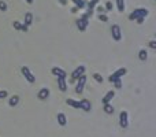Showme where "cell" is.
<instances>
[{
  "mask_svg": "<svg viewBox=\"0 0 156 137\" xmlns=\"http://www.w3.org/2000/svg\"><path fill=\"white\" fill-rule=\"evenodd\" d=\"M84 73H85V66H78L71 74V81H77Z\"/></svg>",
  "mask_w": 156,
  "mask_h": 137,
  "instance_id": "obj_7",
  "label": "cell"
},
{
  "mask_svg": "<svg viewBox=\"0 0 156 137\" xmlns=\"http://www.w3.org/2000/svg\"><path fill=\"white\" fill-rule=\"evenodd\" d=\"M31 21H33V14H31V13H26L25 14V22H23V25L29 26L31 24Z\"/></svg>",
  "mask_w": 156,
  "mask_h": 137,
  "instance_id": "obj_17",
  "label": "cell"
},
{
  "mask_svg": "<svg viewBox=\"0 0 156 137\" xmlns=\"http://www.w3.org/2000/svg\"><path fill=\"white\" fill-rule=\"evenodd\" d=\"M56 119H58V124L60 125V126H66V124H67V118H66V115H64L63 112H59V114H58Z\"/></svg>",
  "mask_w": 156,
  "mask_h": 137,
  "instance_id": "obj_12",
  "label": "cell"
},
{
  "mask_svg": "<svg viewBox=\"0 0 156 137\" xmlns=\"http://www.w3.org/2000/svg\"><path fill=\"white\" fill-rule=\"evenodd\" d=\"M27 29H29V28H27L26 25H23V24H22V29H21V30H22V32H27Z\"/></svg>",
  "mask_w": 156,
  "mask_h": 137,
  "instance_id": "obj_32",
  "label": "cell"
},
{
  "mask_svg": "<svg viewBox=\"0 0 156 137\" xmlns=\"http://www.w3.org/2000/svg\"><path fill=\"white\" fill-rule=\"evenodd\" d=\"M66 103L69 104L70 107H73V108H80V101H77V100H74V99H67L66 100Z\"/></svg>",
  "mask_w": 156,
  "mask_h": 137,
  "instance_id": "obj_16",
  "label": "cell"
},
{
  "mask_svg": "<svg viewBox=\"0 0 156 137\" xmlns=\"http://www.w3.org/2000/svg\"><path fill=\"white\" fill-rule=\"evenodd\" d=\"M21 71H22V74H23V77H25L27 81L30 82V84H33V82L36 81V77L31 74V71L29 70V67H26V66H23V67L21 68Z\"/></svg>",
  "mask_w": 156,
  "mask_h": 137,
  "instance_id": "obj_6",
  "label": "cell"
},
{
  "mask_svg": "<svg viewBox=\"0 0 156 137\" xmlns=\"http://www.w3.org/2000/svg\"><path fill=\"white\" fill-rule=\"evenodd\" d=\"M111 34H112V38L115 41H119L121 38H122V32H121V28L119 25H112L111 26Z\"/></svg>",
  "mask_w": 156,
  "mask_h": 137,
  "instance_id": "obj_5",
  "label": "cell"
},
{
  "mask_svg": "<svg viewBox=\"0 0 156 137\" xmlns=\"http://www.w3.org/2000/svg\"><path fill=\"white\" fill-rule=\"evenodd\" d=\"M106 10H108V11L112 10V3H111V1H107L106 3Z\"/></svg>",
  "mask_w": 156,
  "mask_h": 137,
  "instance_id": "obj_28",
  "label": "cell"
},
{
  "mask_svg": "<svg viewBox=\"0 0 156 137\" xmlns=\"http://www.w3.org/2000/svg\"><path fill=\"white\" fill-rule=\"evenodd\" d=\"M114 85H115V88H118V89H121V88H122V81H121V78H118V80H115V81H114Z\"/></svg>",
  "mask_w": 156,
  "mask_h": 137,
  "instance_id": "obj_24",
  "label": "cell"
},
{
  "mask_svg": "<svg viewBox=\"0 0 156 137\" xmlns=\"http://www.w3.org/2000/svg\"><path fill=\"white\" fill-rule=\"evenodd\" d=\"M13 26H14V29H17V30H21V29H22V24L18 22V21H14Z\"/></svg>",
  "mask_w": 156,
  "mask_h": 137,
  "instance_id": "obj_23",
  "label": "cell"
},
{
  "mask_svg": "<svg viewBox=\"0 0 156 137\" xmlns=\"http://www.w3.org/2000/svg\"><path fill=\"white\" fill-rule=\"evenodd\" d=\"M116 7H118L119 13L125 11V0H116Z\"/></svg>",
  "mask_w": 156,
  "mask_h": 137,
  "instance_id": "obj_20",
  "label": "cell"
},
{
  "mask_svg": "<svg viewBox=\"0 0 156 137\" xmlns=\"http://www.w3.org/2000/svg\"><path fill=\"white\" fill-rule=\"evenodd\" d=\"M144 19H145V18H138V19H136V21H137L138 24H143V22H144Z\"/></svg>",
  "mask_w": 156,
  "mask_h": 137,
  "instance_id": "obj_33",
  "label": "cell"
},
{
  "mask_svg": "<svg viewBox=\"0 0 156 137\" xmlns=\"http://www.w3.org/2000/svg\"><path fill=\"white\" fill-rule=\"evenodd\" d=\"M85 84H86V75L82 74L77 82H75V93H82V91H84V88H85Z\"/></svg>",
  "mask_w": 156,
  "mask_h": 137,
  "instance_id": "obj_2",
  "label": "cell"
},
{
  "mask_svg": "<svg viewBox=\"0 0 156 137\" xmlns=\"http://www.w3.org/2000/svg\"><path fill=\"white\" fill-rule=\"evenodd\" d=\"M18 103H19V96H17V95H14L13 97H10V100H8L10 107H15Z\"/></svg>",
  "mask_w": 156,
  "mask_h": 137,
  "instance_id": "obj_15",
  "label": "cell"
},
{
  "mask_svg": "<svg viewBox=\"0 0 156 137\" xmlns=\"http://www.w3.org/2000/svg\"><path fill=\"white\" fill-rule=\"evenodd\" d=\"M148 14H149V11H148L147 8H137V10H134L133 13H130L129 19H130V21H134V19H138V18H145Z\"/></svg>",
  "mask_w": 156,
  "mask_h": 137,
  "instance_id": "obj_1",
  "label": "cell"
},
{
  "mask_svg": "<svg viewBox=\"0 0 156 137\" xmlns=\"http://www.w3.org/2000/svg\"><path fill=\"white\" fill-rule=\"evenodd\" d=\"M99 19H100V21H103V22H107V21H108V17H107L106 14H100Z\"/></svg>",
  "mask_w": 156,
  "mask_h": 137,
  "instance_id": "obj_27",
  "label": "cell"
},
{
  "mask_svg": "<svg viewBox=\"0 0 156 137\" xmlns=\"http://www.w3.org/2000/svg\"><path fill=\"white\" fill-rule=\"evenodd\" d=\"M51 73L54 75H56L58 78H66V77H67V73L60 67H52L51 68Z\"/></svg>",
  "mask_w": 156,
  "mask_h": 137,
  "instance_id": "obj_8",
  "label": "cell"
},
{
  "mask_svg": "<svg viewBox=\"0 0 156 137\" xmlns=\"http://www.w3.org/2000/svg\"><path fill=\"white\" fill-rule=\"evenodd\" d=\"M78 11V8L77 7H74V8H71V13H77Z\"/></svg>",
  "mask_w": 156,
  "mask_h": 137,
  "instance_id": "obj_35",
  "label": "cell"
},
{
  "mask_svg": "<svg viewBox=\"0 0 156 137\" xmlns=\"http://www.w3.org/2000/svg\"><path fill=\"white\" fill-rule=\"evenodd\" d=\"M26 1H27L29 4H31V3H33V0H26Z\"/></svg>",
  "mask_w": 156,
  "mask_h": 137,
  "instance_id": "obj_36",
  "label": "cell"
},
{
  "mask_svg": "<svg viewBox=\"0 0 156 137\" xmlns=\"http://www.w3.org/2000/svg\"><path fill=\"white\" fill-rule=\"evenodd\" d=\"M80 108H82L84 111H90L92 110V104H90V101L88 99H82L80 100Z\"/></svg>",
  "mask_w": 156,
  "mask_h": 137,
  "instance_id": "obj_9",
  "label": "cell"
},
{
  "mask_svg": "<svg viewBox=\"0 0 156 137\" xmlns=\"http://www.w3.org/2000/svg\"><path fill=\"white\" fill-rule=\"evenodd\" d=\"M129 114L127 111H122L119 114V125H121V128H123L126 129L127 126H129V117H127Z\"/></svg>",
  "mask_w": 156,
  "mask_h": 137,
  "instance_id": "obj_4",
  "label": "cell"
},
{
  "mask_svg": "<svg viewBox=\"0 0 156 137\" xmlns=\"http://www.w3.org/2000/svg\"><path fill=\"white\" fill-rule=\"evenodd\" d=\"M0 10H1V11H6L7 10V4L3 1V0H0Z\"/></svg>",
  "mask_w": 156,
  "mask_h": 137,
  "instance_id": "obj_26",
  "label": "cell"
},
{
  "mask_svg": "<svg viewBox=\"0 0 156 137\" xmlns=\"http://www.w3.org/2000/svg\"><path fill=\"white\" fill-rule=\"evenodd\" d=\"M59 1H60V4H63V6H64V4L67 3V0H59Z\"/></svg>",
  "mask_w": 156,
  "mask_h": 137,
  "instance_id": "obj_34",
  "label": "cell"
},
{
  "mask_svg": "<svg viewBox=\"0 0 156 137\" xmlns=\"http://www.w3.org/2000/svg\"><path fill=\"white\" fill-rule=\"evenodd\" d=\"M77 26H78V30L80 32H85V29L88 28V21L86 19H77Z\"/></svg>",
  "mask_w": 156,
  "mask_h": 137,
  "instance_id": "obj_11",
  "label": "cell"
},
{
  "mask_svg": "<svg viewBox=\"0 0 156 137\" xmlns=\"http://www.w3.org/2000/svg\"><path fill=\"white\" fill-rule=\"evenodd\" d=\"M104 11H106V8H104V7H101V6L97 7V13H99V14H104Z\"/></svg>",
  "mask_w": 156,
  "mask_h": 137,
  "instance_id": "obj_29",
  "label": "cell"
},
{
  "mask_svg": "<svg viewBox=\"0 0 156 137\" xmlns=\"http://www.w3.org/2000/svg\"><path fill=\"white\" fill-rule=\"evenodd\" d=\"M126 71H127V70H126L125 67L118 68L116 71H114L112 74H111L110 77H108V81H110V82H114L115 80H118V78H121L122 75H125V74H126Z\"/></svg>",
  "mask_w": 156,
  "mask_h": 137,
  "instance_id": "obj_3",
  "label": "cell"
},
{
  "mask_svg": "<svg viewBox=\"0 0 156 137\" xmlns=\"http://www.w3.org/2000/svg\"><path fill=\"white\" fill-rule=\"evenodd\" d=\"M93 78L96 80L97 82H103V77L99 74V73H96V74H93Z\"/></svg>",
  "mask_w": 156,
  "mask_h": 137,
  "instance_id": "obj_25",
  "label": "cell"
},
{
  "mask_svg": "<svg viewBox=\"0 0 156 137\" xmlns=\"http://www.w3.org/2000/svg\"><path fill=\"white\" fill-rule=\"evenodd\" d=\"M149 47L152 48V50H155V48H156V41H151V43H149Z\"/></svg>",
  "mask_w": 156,
  "mask_h": 137,
  "instance_id": "obj_31",
  "label": "cell"
},
{
  "mask_svg": "<svg viewBox=\"0 0 156 137\" xmlns=\"http://www.w3.org/2000/svg\"><path fill=\"white\" fill-rule=\"evenodd\" d=\"M58 87L62 92H66L67 91V82H66V78H58Z\"/></svg>",
  "mask_w": 156,
  "mask_h": 137,
  "instance_id": "obj_14",
  "label": "cell"
},
{
  "mask_svg": "<svg viewBox=\"0 0 156 137\" xmlns=\"http://www.w3.org/2000/svg\"><path fill=\"white\" fill-rule=\"evenodd\" d=\"M147 58H148V54H147V51L145 50H141L140 52H138V59H140L141 62H145Z\"/></svg>",
  "mask_w": 156,
  "mask_h": 137,
  "instance_id": "obj_19",
  "label": "cell"
},
{
  "mask_svg": "<svg viewBox=\"0 0 156 137\" xmlns=\"http://www.w3.org/2000/svg\"><path fill=\"white\" fill-rule=\"evenodd\" d=\"M114 97H115V92H114V91H110V92H107V95L103 97L101 101H103V104H107V103H110Z\"/></svg>",
  "mask_w": 156,
  "mask_h": 137,
  "instance_id": "obj_13",
  "label": "cell"
},
{
  "mask_svg": "<svg viewBox=\"0 0 156 137\" xmlns=\"http://www.w3.org/2000/svg\"><path fill=\"white\" fill-rule=\"evenodd\" d=\"M97 3H99V0H90V1H89V3H88V10H93L94 7H96V4H97Z\"/></svg>",
  "mask_w": 156,
  "mask_h": 137,
  "instance_id": "obj_22",
  "label": "cell"
},
{
  "mask_svg": "<svg viewBox=\"0 0 156 137\" xmlns=\"http://www.w3.org/2000/svg\"><path fill=\"white\" fill-rule=\"evenodd\" d=\"M73 3L75 4V7L80 10V8H85L86 7V3L84 1V0H73Z\"/></svg>",
  "mask_w": 156,
  "mask_h": 137,
  "instance_id": "obj_18",
  "label": "cell"
},
{
  "mask_svg": "<svg viewBox=\"0 0 156 137\" xmlns=\"http://www.w3.org/2000/svg\"><path fill=\"white\" fill-rule=\"evenodd\" d=\"M48 96H50V91H48V88H41V89L38 91V93H37V97L40 100H45Z\"/></svg>",
  "mask_w": 156,
  "mask_h": 137,
  "instance_id": "obj_10",
  "label": "cell"
},
{
  "mask_svg": "<svg viewBox=\"0 0 156 137\" xmlns=\"http://www.w3.org/2000/svg\"><path fill=\"white\" fill-rule=\"evenodd\" d=\"M7 96V91H0V99H4Z\"/></svg>",
  "mask_w": 156,
  "mask_h": 137,
  "instance_id": "obj_30",
  "label": "cell"
},
{
  "mask_svg": "<svg viewBox=\"0 0 156 137\" xmlns=\"http://www.w3.org/2000/svg\"><path fill=\"white\" fill-rule=\"evenodd\" d=\"M104 112H106V114H112V112H114V107H112V104H110V103L104 104Z\"/></svg>",
  "mask_w": 156,
  "mask_h": 137,
  "instance_id": "obj_21",
  "label": "cell"
}]
</instances>
